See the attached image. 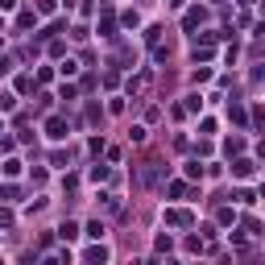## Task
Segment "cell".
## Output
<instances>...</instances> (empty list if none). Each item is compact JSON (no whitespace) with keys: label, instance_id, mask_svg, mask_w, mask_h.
<instances>
[{"label":"cell","instance_id":"1","mask_svg":"<svg viewBox=\"0 0 265 265\" xmlns=\"http://www.w3.org/2000/svg\"><path fill=\"white\" fill-rule=\"evenodd\" d=\"M162 220H166V228H191V224H195V216H191L187 207H166Z\"/></svg>","mask_w":265,"mask_h":265},{"label":"cell","instance_id":"2","mask_svg":"<svg viewBox=\"0 0 265 265\" xmlns=\"http://www.w3.org/2000/svg\"><path fill=\"white\" fill-rule=\"evenodd\" d=\"M42 128H46V137H50V141H62L66 132H71V124H66L62 116H46V124H42Z\"/></svg>","mask_w":265,"mask_h":265},{"label":"cell","instance_id":"3","mask_svg":"<svg viewBox=\"0 0 265 265\" xmlns=\"http://www.w3.org/2000/svg\"><path fill=\"white\" fill-rule=\"evenodd\" d=\"M203 21H207V9H203V5H195V9H187V17H182V29H191V33H195Z\"/></svg>","mask_w":265,"mask_h":265},{"label":"cell","instance_id":"4","mask_svg":"<svg viewBox=\"0 0 265 265\" xmlns=\"http://www.w3.org/2000/svg\"><path fill=\"white\" fill-rule=\"evenodd\" d=\"M253 174H257L253 157H236V162H232V178H253Z\"/></svg>","mask_w":265,"mask_h":265},{"label":"cell","instance_id":"5","mask_svg":"<svg viewBox=\"0 0 265 265\" xmlns=\"http://www.w3.org/2000/svg\"><path fill=\"white\" fill-rule=\"evenodd\" d=\"M104 261H108V249L104 245H91L87 249V265H104Z\"/></svg>","mask_w":265,"mask_h":265},{"label":"cell","instance_id":"6","mask_svg":"<svg viewBox=\"0 0 265 265\" xmlns=\"http://www.w3.org/2000/svg\"><path fill=\"white\" fill-rule=\"evenodd\" d=\"M95 33H99V38H116V21H112V17L95 21Z\"/></svg>","mask_w":265,"mask_h":265},{"label":"cell","instance_id":"7","mask_svg":"<svg viewBox=\"0 0 265 265\" xmlns=\"http://www.w3.org/2000/svg\"><path fill=\"white\" fill-rule=\"evenodd\" d=\"M195 178H203V166H199V162H187V166H182V182H195Z\"/></svg>","mask_w":265,"mask_h":265},{"label":"cell","instance_id":"8","mask_svg":"<svg viewBox=\"0 0 265 265\" xmlns=\"http://www.w3.org/2000/svg\"><path fill=\"white\" fill-rule=\"evenodd\" d=\"M58 236H62V241H75V236H79V224H75V220H66V224L58 228Z\"/></svg>","mask_w":265,"mask_h":265},{"label":"cell","instance_id":"9","mask_svg":"<svg viewBox=\"0 0 265 265\" xmlns=\"http://www.w3.org/2000/svg\"><path fill=\"white\" fill-rule=\"evenodd\" d=\"M83 232H87V236H91V241H104V220H91V224H87Z\"/></svg>","mask_w":265,"mask_h":265},{"label":"cell","instance_id":"10","mask_svg":"<svg viewBox=\"0 0 265 265\" xmlns=\"http://www.w3.org/2000/svg\"><path fill=\"white\" fill-rule=\"evenodd\" d=\"M166 195H170V199H187V195H191V187L178 178V182H170V191H166Z\"/></svg>","mask_w":265,"mask_h":265},{"label":"cell","instance_id":"11","mask_svg":"<svg viewBox=\"0 0 265 265\" xmlns=\"http://www.w3.org/2000/svg\"><path fill=\"white\" fill-rule=\"evenodd\" d=\"M153 249H157V253H170V249H174V236H170V232H162V236L153 241Z\"/></svg>","mask_w":265,"mask_h":265},{"label":"cell","instance_id":"12","mask_svg":"<svg viewBox=\"0 0 265 265\" xmlns=\"http://www.w3.org/2000/svg\"><path fill=\"white\" fill-rule=\"evenodd\" d=\"M91 182H108V166H104V162L91 166Z\"/></svg>","mask_w":265,"mask_h":265},{"label":"cell","instance_id":"13","mask_svg":"<svg viewBox=\"0 0 265 265\" xmlns=\"http://www.w3.org/2000/svg\"><path fill=\"white\" fill-rule=\"evenodd\" d=\"M17 108V95L13 91H0V112H13Z\"/></svg>","mask_w":265,"mask_h":265},{"label":"cell","instance_id":"14","mask_svg":"<svg viewBox=\"0 0 265 265\" xmlns=\"http://www.w3.org/2000/svg\"><path fill=\"white\" fill-rule=\"evenodd\" d=\"M33 87H38V83H33V75H21V79H17V95H29Z\"/></svg>","mask_w":265,"mask_h":265},{"label":"cell","instance_id":"15","mask_svg":"<svg viewBox=\"0 0 265 265\" xmlns=\"http://www.w3.org/2000/svg\"><path fill=\"white\" fill-rule=\"evenodd\" d=\"M224 153H245V137H232V141H224Z\"/></svg>","mask_w":265,"mask_h":265},{"label":"cell","instance_id":"16","mask_svg":"<svg viewBox=\"0 0 265 265\" xmlns=\"http://www.w3.org/2000/svg\"><path fill=\"white\" fill-rule=\"evenodd\" d=\"M0 199H5V203H17L21 191H17V187H0Z\"/></svg>","mask_w":265,"mask_h":265},{"label":"cell","instance_id":"17","mask_svg":"<svg viewBox=\"0 0 265 265\" xmlns=\"http://www.w3.org/2000/svg\"><path fill=\"white\" fill-rule=\"evenodd\" d=\"M120 25H124V29H137L141 17H137V13H120Z\"/></svg>","mask_w":265,"mask_h":265},{"label":"cell","instance_id":"18","mask_svg":"<svg viewBox=\"0 0 265 265\" xmlns=\"http://www.w3.org/2000/svg\"><path fill=\"white\" fill-rule=\"evenodd\" d=\"M58 71H62V79H71V75H75V71H79V62H75V58H66V62H62V66H58Z\"/></svg>","mask_w":265,"mask_h":265},{"label":"cell","instance_id":"19","mask_svg":"<svg viewBox=\"0 0 265 265\" xmlns=\"http://www.w3.org/2000/svg\"><path fill=\"white\" fill-rule=\"evenodd\" d=\"M75 95H79L75 83H62V87H58V99H75Z\"/></svg>","mask_w":265,"mask_h":265},{"label":"cell","instance_id":"20","mask_svg":"<svg viewBox=\"0 0 265 265\" xmlns=\"http://www.w3.org/2000/svg\"><path fill=\"white\" fill-rule=\"evenodd\" d=\"M228 116L236 120V124H245V108H241V104H228Z\"/></svg>","mask_w":265,"mask_h":265},{"label":"cell","instance_id":"21","mask_svg":"<svg viewBox=\"0 0 265 265\" xmlns=\"http://www.w3.org/2000/svg\"><path fill=\"white\" fill-rule=\"evenodd\" d=\"M199 128H203V137H216V128H220V124H216L211 116H203V124H199Z\"/></svg>","mask_w":265,"mask_h":265},{"label":"cell","instance_id":"22","mask_svg":"<svg viewBox=\"0 0 265 265\" xmlns=\"http://www.w3.org/2000/svg\"><path fill=\"white\" fill-rule=\"evenodd\" d=\"M5 174H9V178H17V174H21V162H17V157H9V162H5Z\"/></svg>","mask_w":265,"mask_h":265},{"label":"cell","instance_id":"23","mask_svg":"<svg viewBox=\"0 0 265 265\" xmlns=\"http://www.w3.org/2000/svg\"><path fill=\"white\" fill-rule=\"evenodd\" d=\"M17 25H21V29H29V25H38V13H21V17H17Z\"/></svg>","mask_w":265,"mask_h":265},{"label":"cell","instance_id":"24","mask_svg":"<svg viewBox=\"0 0 265 265\" xmlns=\"http://www.w3.org/2000/svg\"><path fill=\"white\" fill-rule=\"evenodd\" d=\"M128 141H137V145H141V141H145V124H132V132H128Z\"/></svg>","mask_w":265,"mask_h":265},{"label":"cell","instance_id":"25","mask_svg":"<svg viewBox=\"0 0 265 265\" xmlns=\"http://www.w3.org/2000/svg\"><path fill=\"white\" fill-rule=\"evenodd\" d=\"M13 220H17V216H13L9 207H0V228H13Z\"/></svg>","mask_w":265,"mask_h":265},{"label":"cell","instance_id":"26","mask_svg":"<svg viewBox=\"0 0 265 265\" xmlns=\"http://www.w3.org/2000/svg\"><path fill=\"white\" fill-rule=\"evenodd\" d=\"M13 71V58H5V54H0V75H9Z\"/></svg>","mask_w":265,"mask_h":265},{"label":"cell","instance_id":"27","mask_svg":"<svg viewBox=\"0 0 265 265\" xmlns=\"http://www.w3.org/2000/svg\"><path fill=\"white\" fill-rule=\"evenodd\" d=\"M199 265H203V261H199Z\"/></svg>","mask_w":265,"mask_h":265},{"label":"cell","instance_id":"28","mask_svg":"<svg viewBox=\"0 0 265 265\" xmlns=\"http://www.w3.org/2000/svg\"><path fill=\"white\" fill-rule=\"evenodd\" d=\"M0 265H5V261H0Z\"/></svg>","mask_w":265,"mask_h":265}]
</instances>
